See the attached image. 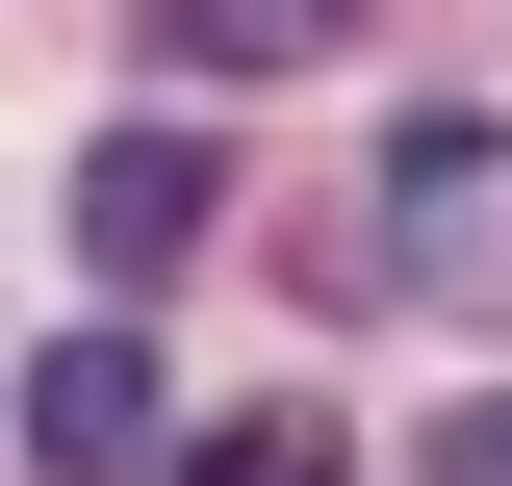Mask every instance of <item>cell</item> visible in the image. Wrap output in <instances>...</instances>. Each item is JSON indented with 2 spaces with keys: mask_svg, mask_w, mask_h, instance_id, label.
I'll return each mask as SVG.
<instances>
[{
  "mask_svg": "<svg viewBox=\"0 0 512 486\" xmlns=\"http://www.w3.org/2000/svg\"><path fill=\"white\" fill-rule=\"evenodd\" d=\"M512 154H487V103H410V128H384V205H359V282H461V307H487L512 282Z\"/></svg>",
  "mask_w": 512,
  "mask_h": 486,
  "instance_id": "1",
  "label": "cell"
},
{
  "mask_svg": "<svg viewBox=\"0 0 512 486\" xmlns=\"http://www.w3.org/2000/svg\"><path fill=\"white\" fill-rule=\"evenodd\" d=\"M0 435H26L52 486H154V461H180V384H154V333L103 307V333H52V359L0 384Z\"/></svg>",
  "mask_w": 512,
  "mask_h": 486,
  "instance_id": "2",
  "label": "cell"
},
{
  "mask_svg": "<svg viewBox=\"0 0 512 486\" xmlns=\"http://www.w3.org/2000/svg\"><path fill=\"white\" fill-rule=\"evenodd\" d=\"M205 180H231V154H205L180 103H128L103 154H77V256H103V282H180V256H205Z\"/></svg>",
  "mask_w": 512,
  "mask_h": 486,
  "instance_id": "3",
  "label": "cell"
},
{
  "mask_svg": "<svg viewBox=\"0 0 512 486\" xmlns=\"http://www.w3.org/2000/svg\"><path fill=\"white\" fill-rule=\"evenodd\" d=\"M128 26H154V77H308L359 0H128Z\"/></svg>",
  "mask_w": 512,
  "mask_h": 486,
  "instance_id": "4",
  "label": "cell"
},
{
  "mask_svg": "<svg viewBox=\"0 0 512 486\" xmlns=\"http://www.w3.org/2000/svg\"><path fill=\"white\" fill-rule=\"evenodd\" d=\"M154 486H333V410H231V435H180Z\"/></svg>",
  "mask_w": 512,
  "mask_h": 486,
  "instance_id": "5",
  "label": "cell"
},
{
  "mask_svg": "<svg viewBox=\"0 0 512 486\" xmlns=\"http://www.w3.org/2000/svg\"><path fill=\"white\" fill-rule=\"evenodd\" d=\"M436 486H512V384H487V410H436Z\"/></svg>",
  "mask_w": 512,
  "mask_h": 486,
  "instance_id": "6",
  "label": "cell"
}]
</instances>
